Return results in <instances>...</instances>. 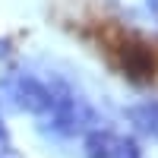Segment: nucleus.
<instances>
[{
  "label": "nucleus",
  "mask_w": 158,
  "mask_h": 158,
  "mask_svg": "<svg viewBox=\"0 0 158 158\" xmlns=\"http://www.w3.org/2000/svg\"><path fill=\"white\" fill-rule=\"evenodd\" d=\"M51 92H54V101L41 120L44 133H54V136H85L92 127L98 123V114L95 108L79 95V92L63 82V79H51Z\"/></svg>",
  "instance_id": "obj_1"
},
{
  "label": "nucleus",
  "mask_w": 158,
  "mask_h": 158,
  "mask_svg": "<svg viewBox=\"0 0 158 158\" xmlns=\"http://www.w3.org/2000/svg\"><path fill=\"white\" fill-rule=\"evenodd\" d=\"M54 92L51 82L38 79L35 73L25 70H6L0 76V108L10 114H32V117H44Z\"/></svg>",
  "instance_id": "obj_2"
},
{
  "label": "nucleus",
  "mask_w": 158,
  "mask_h": 158,
  "mask_svg": "<svg viewBox=\"0 0 158 158\" xmlns=\"http://www.w3.org/2000/svg\"><path fill=\"white\" fill-rule=\"evenodd\" d=\"M117 57H120V70L127 79H133L139 85L155 79V54H152L149 44L136 41V38H127L117 48Z\"/></svg>",
  "instance_id": "obj_3"
},
{
  "label": "nucleus",
  "mask_w": 158,
  "mask_h": 158,
  "mask_svg": "<svg viewBox=\"0 0 158 158\" xmlns=\"http://www.w3.org/2000/svg\"><path fill=\"white\" fill-rule=\"evenodd\" d=\"M127 120L133 123L136 133L149 136V139H158V98L139 101L133 108H127Z\"/></svg>",
  "instance_id": "obj_4"
},
{
  "label": "nucleus",
  "mask_w": 158,
  "mask_h": 158,
  "mask_svg": "<svg viewBox=\"0 0 158 158\" xmlns=\"http://www.w3.org/2000/svg\"><path fill=\"white\" fill-rule=\"evenodd\" d=\"M114 142H117V133L101 130V127H92L85 133V139H82V152H85V158H111Z\"/></svg>",
  "instance_id": "obj_5"
},
{
  "label": "nucleus",
  "mask_w": 158,
  "mask_h": 158,
  "mask_svg": "<svg viewBox=\"0 0 158 158\" xmlns=\"http://www.w3.org/2000/svg\"><path fill=\"white\" fill-rule=\"evenodd\" d=\"M111 158H142V149H139L136 139H130V136H117Z\"/></svg>",
  "instance_id": "obj_6"
},
{
  "label": "nucleus",
  "mask_w": 158,
  "mask_h": 158,
  "mask_svg": "<svg viewBox=\"0 0 158 158\" xmlns=\"http://www.w3.org/2000/svg\"><path fill=\"white\" fill-rule=\"evenodd\" d=\"M0 158H22L16 149H10V146H0Z\"/></svg>",
  "instance_id": "obj_7"
},
{
  "label": "nucleus",
  "mask_w": 158,
  "mask_h": 158,
  "mask_svg": "<svg viewBox=\"0 0 158 158\" xmlns=\"http://www.w3.org/2000/svg\"><path fill=\"white\" fill-rule=\"evenodd\" d=\"M0 146H10V130H6L3 120H0Z\"/></svg>",
  "instance_id": "obj_8"
},
{
  "label": "nucleus",
  "mask_w": 158,
  "mask_h": 158,
  "mask_svg": "<svg viewBox=\"0 0 158 158\" xmlns=\"http://www.w3.org/2000/svg\"><path fill=\"white\" fill-rule=\"evenodd\" d=\"M0 57H10V38H3V41H0Z\"/></svg>",
  "instance_id": "obj_9"
}]
</instances>
